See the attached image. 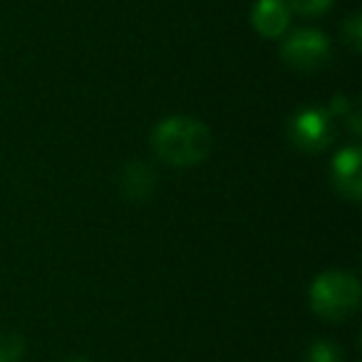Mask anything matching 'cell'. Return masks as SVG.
<instances>
[{
    "label": "cell",
    "instance_id": "cell-12",
    "mask_svg": "<svg viewBox=\"0 0 362 362\" xmlns=\"http://www.w3.org/2000/svg\"><path fill=\"white\" fill-rule=\"evenodd\" d=\"M67 362H87V360H82V357H72V360H67Z\"/></svg>",
    "mask_w": 362,
    "mask_h": 362
},
{
    "label": "cell",
    "instance_id": "cell-11",
    "mask_svg": "<svg viewBox=\"0 0 362 362\" xmlns=\"http://www.w3.org/2000/svg\"><path fill=\"white\" fill-rule=\"evenodd\" d=\"M360 21H362L360 13H355V16L345 23V28H342V35L347 37V42H350L355 52L360 50V42H362V23Z\"/></svg>",
    "mask_w": 362,
    "mask_h": 362
},
{
    "label": "cell",
    "instance_id": "cell-6",
    "mask_svg": "<svg viewBox=\"0 0 362 362\" xmlns=\"http://www.w3.org/2000/svg\"><path fill=\"white\" fill-rule=\"evenodd\" d=\"M251 23L258 35L276 40L291 25V8H288L286 0H258L253 6Z\"/></svg>",
    "mask_w": 362,
    "mask_h": 362
},
{
    "label": "cell",
    "instance_id": "cell-8",
    "mask_svg": "<svg viewBox=\"0 0 362 362\" xmlns=\"http://www.w3.org/2000/svg\"><path fill=\"white\" fill-rule=\"evenodd\" d=\"M305 362H345V352L330 340H315L308 347Z\"/></svg>",
    "mask_w": 362,
    "mask_h": 362
},
{
    "label": "cell",
    "instance_id": "cell-5",
    "mask_svg": "<svg viewBox=\"0 0 362 362\" xmlns=\"http://www.w3.org/2000/svg\"><path fill=\"white\" fill-rule=\"evenodd\" d=\"M332 187L347 202H360L362 197V154L357 146L337 151L332 159Z\"/></svg>",
    "mask_w": 362,
    "mask_h": 362
},
{
    "label": "cell",
    "instance_id": "cell-4",
    "mask_svg": "<svg viewBox=\"0 0 362 362\" xmlns=\"http://www.w3.org/2000/svg\"><path fill=\"white\" fill-rule=\"evenodd\" d=\"M281 57L293 70H300V72L320 70L332 57L330 37L320 30H313V28H303V30L293 33L281 45Z\"/></svg>",
    "mask_w": 362,
    "mask_h": 362
},
{
    "label": "cell",
    "instance_id": "cell-1",
    "mask_svg": "<svg viewBox=\"0 0 362 362\" xmlns=\"http://www.w3.org/2000/svg\"><path fill=\"white\" fill-rule=\"evenodd\" d=\"M151 149L169 166H197L211 154V129L197 117H166L151 132Z\"/></svg>",
    "mask_w": 362,
    "mask_h": 362
},
{
    "label": "cell",
    "instance_id": "cell-10",
    "mask_svg": "<svg viewBox=\"0 0 362 362\" xmlns=\"http://www.w3.org/2000/svg\"><path fill=\"white\" fill-rule=\"evenodd\" d=\"M291 13H300V16H320L332 6V0H286Z\"/></svg>",
    "mask_w": 362,
    "mask_h": 362
},
{
    "label": "cell",
    "instance_id": "cell-7",
    "mask_svg": "<svg viewBox=\"0 0 362 362\" xmlns=\"http://www.w3.org/2000/svg\"><path fill=\"white\" fill-rule=\"evenodd\" d=\"M156 187V174L149 164L134 159L122 169L119 176V192L122 197H127L129 202H146V199L154 194Z\"/></svg>",
    "mask_w": 362,
    "mask_h": 362
},
{
    "label": "cell",
    "instance_id": "cell-2",
    "mask_svg": "<svg viewBox=\"0 0 362 362\" xmlns=\"http://www.w3.org/2000/svg\"><path fill=\"white\" fill-rule=\"evenodd\" d=\"M310 308L325 322H345L360 308V281L347 271H325L310 286Z\"/></svg>",
    "mask_w": 362,
    "mask_h": 362
},
{
    "label": "cell",
    "instance_id": "cell-3",
    "mask_svg": "<svg viewBox=\"0 0 362 362\" xmlns=\"http://www.w3.org/2000/svg\"><path fill=\"white\" fill-rule=\"evenodd\" d=\"M288 139L296 149L305 154H317L327 149L330 141L335 139V117L322 107H305L296 112L288 122Z\"/></svg>",
    "mask_w": 362,
    "mask_h": 362
},
{
    "label": "cell",
    "instance_id": "cell-9",
    "mask_svg": "<svg viewBox=\"0 0 362 362\" xmlns=\"http://www.w3.org/2000/svg\"><path fill=\"white\" fill-rule=\"evenodd\" d=\"M25 355V337L18 332H0V362H21Z\"/></svg>",
    "mask_w": 362,
    "mask_h": 362
}]
</instances>
